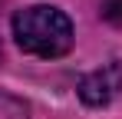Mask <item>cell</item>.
Here are the masks:
<instances>
[{"label": "cell", "mask_w": 122, "mask_h": 119, "mask_svg": "<svg viewBox=\"0 0 122 119\" xmlns=\"http://www.w3.org/2000/svg\"><path fill=\"white\" fill-rule=\"evenodd\" d=\"M13 37L23 53L56 60L63 53H69V46H73V23L63 10L36 3L13 17Z\"/></svg>", "instance_id": "1"}, {"label": "cell", "mask_w": 122, "mask_h": 119, "mask_svg": "<svg viewBox=\"0 0 122 119\" xmlns=\"http://www.w3.org/2000/svg\"><path fill=\"white\" fill-rule=\"evenodd\" d=\"M122 93V66L119 63H106L99 70H92L79 83V96L89 106H106Z\"/></svg>", "instance_id": "2"}]
</instances>
